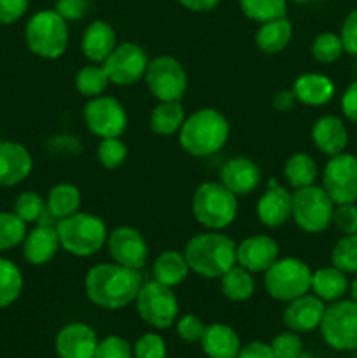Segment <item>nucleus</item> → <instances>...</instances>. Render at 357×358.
Wrapping results in <instances>:
<instances>
[{
  "label": "nucleus",
  "mask_w": 357,
  "mask_h": 358,
  "mask_svg": "<svg viewBox=\"0 0 357 358\" xmlns=\"http://www.w3.org/2000/svg\"><path fill=\"white\" fill-rule=\"evenodd\" d=\"M293 213V192L279 185L275 178L268 182V189L265 194L258 199L255 205V215L258 220L268 229L282 227Z\"/></svg>",
  "instance_id": "nucleus-17"
},
{
  "label": "nucleus",
  "mask_w": 357,
  "mask_h": 358,
  "mask_svg": "<svg viewBox=\"0 0 357 358\" xmlns=\"http://www.w3.org/2000/svg\"><path fill=\"white\" fill-rule=\"evenodd\" d=\"M340 38H342L345 52L357 56V9L346 14L342 24V31H340Z\"/></svg>",
  "instance_id": "nucleus-47"
},
{
  "label": "nucleus",
  "mask_w": 357,
  "mask_h": 358,
  "mask_svg": "<svg viewBox=\"0 0 357 358\" xmlns=\"http://www.w3.org/2000/svg\"><path fill=\"white\" fill-rule=\"evenodd\" d=\"M342 112L350 122H357V80H354L342 94Z\"/></svg>",
  "instance_id": "nucleus-50"
},
{
  "label": "nucleus",
  "mask_w": 357,
  "mask_h": 358,
  "mask_svg": "<svg viewBox=\"0 0 357 358\" xmlns=\"http://www.w3.org/2000/svg\"><path fill=\"white\" fill-rule=\"evenodd\" d=\"M191 269L184 254L177 250H164L154 259L153 262V276L156 282L163 283L167 287H178L186 282Z\"/></svg>",
  "instance_id": "nucleus-30"
},
{
  "label": "nucleus",
  "mask_w": 357,
  "mask_h": 358,
  "mask_svg": "<svg viewBox=\"0 0 357 358\" xmlns=\"http://www.w3.org/2000/svg\"><path fill=\"white\" fill-rule=\"evenodd\" d=\"M206 325L196 315H184L175 322L177 336L186 343H200Z\"/></svg>",
  "instance_id": "nucleus-46"
},
{
  "label": "nucleus",
  "mask_w": 357,
  "mask_h": 358,
  "mask_svg": "<svg viewBox=\"0 0 357 358\" xmlns=\"http://www.w3.org/2000/svg\"><path fill=\"white\" fill-rule=\"evenodd\" d=\"M186 112L181 101H158L150 110L149 128L158 136H172L181 131L186 121Z\"/></svg>",
  "instance_id": "nucleus-31"
},
{
  "label": "nucleus",
  "mask_w": 357,
  "mask_h": 358,
  "mask_svg": "<svg viewBox=\"0 0 357 358\" xmlns=\"http://www.w3.org/2000/svg\"><path fill=\"white\" fill-rule=\"evenodd\" d=\"M332 212L335 203L322 185L294 189L290 217L301 231L308 234L324 233L331 226Z\"/></svg>",
  "instance_id": "nucleus-8"
},
{
  "label": "nucleus",
  "mask_w": 357,
  "mask_h": 358,
  "mask_svg": "<svg viewBox=\"0 0 357 358\" xmlns=\"http://www.w3.org/2000/svg\"><path fill=\"white\" fill-rule=\"evenodd\" d=\"M324 341L338 352L357 350V303L354 299H340L326 306L321 322Z\"/></svg>",
  "instance_id": "nucleus-11"
},
{
  "label": "nucleus",
  "mask_w": 357,
  "mask_h": 358,
  "mask_svg": "<svg viewBox=\"0 0 357 358\" xmlns=\"http://www.w3.org/2000/svg\"><path fill=\"white\" fill-rule=\"evenodd\" d=\"M284 177L293 189L314 185L318 177V168L314 157L307 152H296L284 164Z\"/></svg>",
  "instance_id": "nucleus-33"
},
{
  "label": "nucleus",
  "mask_w": 357,
  "mask_h": 358,
  "mask_svg": "<svg viewBox=\"0 0 357 358\" xmlns=\"http://www.w3.org/2000/svg\"><path fill=\"white\" fill-rule=\"evenodd\" d=\"M27 226L14 212H0V252H9L23 243Z\"/></svg>",
  "instance_id": "nucleus-38"
},
{
  "label": "nucleus",
  "mask_w": 357,
  "mask_h": 358,
  "mask_svg": "<svg viewBox=\"0 0 357 358\" xmlns=\"http://www.w3.org/2000/svg\"><path fill=\"white\" fill-rule=\"evenodd\" d=\"M133 348L126 339L119 336H108V338L98 341L97 352L93 358H132Z\"/></svg>",
  "instance_id": "nucleus-44"
},
{
  "label": "nucleus",
  "mask_w": 357,
  "mask_h": 358,
  "mask_svg": "<svg viewBox=\"0 0 357 358\" xmlns=\"http://www.w3.org/2000/svg\"><path fill=\"white\" fill-rule=\"evenodd\" d=\"M310 52L315 62L329 65V63L338 62L343 52H345V49H343V42L340 35L332 34V31H322L312 42Z\"/></svg>",
  "instance_id": "nucleus-39"
},
{
  "label": "nucleus",
  "mask_w": 357,
  "mask_h": 358,
  "mask_svg": "<svg viewBox=\"0 0 357 358\" xmlns=\"http://www.w3.org/2000/svg\"><path fill=\"white\" fill-rule=\"evenodd\" d=\"M234 358H275L273 357L272 348L270 345H265L261 341H254V343H248L247 346L240 348L238 355Z\"/></svg>",
  "instance_id": "nucleus-51"
},
{
  "label": "nucleus",
  "mask_w": 357,
  "mask_h": 358,
  "mask_svg": "<svg viewBox=\"0 0 357 358\" xmlns=\"http://www.w3.org/2000/svg\"><path fill=\"white\" fill-rule=\"evenodd\" d=\"M80 203H83V196H80L79 187L62 182L49 189L48 198H46V213L51 219L62 220L80 212Z\"/></svg>",
  "instance_id": "nucleus-29"
},
{
  "label": "nucleus",
  "mask_w": 357,
  "mask_h": 358,
  "mask_svg": "<svg viewBox=\"0 0 357 358\" xmlns=\"http://www.w3.org/2000/svg\"><path fill=\"white\" fill-rule=\"evenodd\" d=\"M332 226L342 234L357 233V205L356 203H345V205H335L332 212Z\"/></svg>",
  "instance_id": "nucleus-45"
},
{
  "label": "nucleus",
  "mask_w": 357,
  "mask_h": 358,
  "mask_svg": "<svg viewBox=\"0 0 357 358\" xmlns=\"http://www.w3.org/2000/svg\"><path fill=\"white\" fill-rule=\"evenodd\" d=\"M144 280L139 269L118 262H102L88 269L84 290L91 304L102 310H122L135 303Z\"/></svg>",
  "instance_id": "nucleus-1"
},
{
  "label": "nucleus",
  "mask_w": 357,
  "mask_h": 358,
  "mask_svg": "<svg viewBox=\"0 0 357 358\" xmlns=\"http://www.w3.org/2000/svg\"><path fill=\"white\" fill-rule=\"evenodd\" d=\"M184 257L195 275L219 280L237 264V243L220 231H205L186 243Z\"/></svg>",
  "instance_id": "nucleus-2"
},
{
  "label": "nucleus",
  "mask_w": 357,
  "mask_h": 358,
  "mask_svg": "<svg viewBox=\"0 0 357 358\" xmlns=\"http://www.w3.org/2000/svg\"><path fill=\"white\" fill-rule=\"evenodd\" d=\"M322 187L335 205L357 201V157L342 152L329 157L322 171Z\"/></svg>",
  "instance_id": "nucleus-14"
},
{
  "label": "nucleus",
  "mask_w": 357,
  "mask_h": 358,
  "mask_svg": "<svg viewBox=\"0 0 357 358\" xmlns=\"http://www.w3.org/2000/svg\"><path fill=\"white\" fill-rule=\"evenodd\" d=\"M147 65H149V56L146 49L135 42L118 44L102 63L111 84L122 87L133 86L142 80Z\"/></svg>",
  "instance_id": "nucleus-13"
},
{
  "label": "nucleus",
  "mask_w": 357,
  "mask_h": 358,
  "mask_svg": "<svg viewBox=\"0 0 357 358\" xmlns=\"http://www.w3.org/2000/svg\"><path fill=\"white\" fill-rule=\"evenodd\" d=\"M238 3L241 13L259 24L287 14V0H238Z\"/></svg>",
  "instance_id": "nucleus-36"
},
{
  "label": "nucleus",
  "mask_w": 357,
  "mask_h": 358,
  "mask_svg": "<svg viewBox=\"0 0 357 358\" xmlns=\"http://www.w3.org/2000/svg\"><path fill=\"white\" fill-rule=\"evenodd\" d=\"M28 0H0V24H13L24 16Z\"/></svg>",
  "instance_id": "nucleus-49"
},
{
  "label": "nucleus",
  "mask_w": 357,
  "mask_h": 358,
  "mask_svg": "<svg viewBox=\"0 0 357 358\" xmlns=\"http://www.w3.org/2000/svg\"><path fill=\"white\" fill-rule=\"evenodd\" d=\"M107 250L112 261L132 269H142L149 257V247L139 229L132 226H119L108 233Z\"/></svg>",
  "instance_id": "nucleus-15"
},
{
  "label": "nucleus",
  "mask_w": 357,
  "mask_h": 358,
  "mask_svg": "<svg viewBox=\"0 0 357 358\" xmlns=\"http://www.w3.org/2000/svg\"><path fill=\"white\" fill-rule=\"evenodd\" d=\"M13 212L20 217L23 222L34 224L42 220L46 215V201L42 196H38L34 191H24L14 199Z\"/></svg>",
  "instance_id": "nucleus-40"
},
{
  "label": "nucleus",
  "mask_w": 357,
  "mask_h": 358,
  "mask_svg": "<svg viewBox=\"0 0 357 358\" xmlns=\"http://www.w3.org/2000/svg\"><path fill=\"white\" fill-rule=\"evenodd\" d=\"M230 138L226 115L210 107L198 108L188 115L178 131L182 150L192 157H206L219 152Z\"/></svg>",
  "instance_id": "nucleus-3"
},
{
  "label": "nucleus",
  "mask_w": 357,
  "mask_h": 358,
  "mask_svg": "<svg viewBox=\"0 0 357 358\" xmlns=\"http://www.w3.org/2000/svg\"><path fill=\"white\" fill-rule=\"evenodd\" d=\"M349 285L350 283L345 273L340 271L332 264L312 273V294L324 303H335V301L343 299V296L349 292Z\"/></svg>",
  "instance_id": "nucleus-28"
},
{
  "label": "nucleus",
  "mask_w": 357,
  "mask_h": 358,
  "mask_svg": "<svg viewBox=\"0 0 357 358\" xmlns=\"http://www.w3.org/2000/svg\"><path fill=\"white\" fill-rule=\"evenodd\" d=\"M261 168L244 156L227 159L219 171V182L234 196H247L261 184Z\"/></svg>",
  "instance_id": "nucleus-20"
},
{
  "label": "nucleus",
  "mask_w": 357,
  "mask_h": 358,
  "mask_svg": "<svg viewBox=\"0 0 357 358\" xmlns=\"http://www.w3.org/2000/svg\"><path fill=\"white\" fill-rule=\"evenodd\" d=\"M296 96H294L293 90H280L273 94L272 98V103L273 108L279 112H287V110H293L294 103H296Z\"/></svg>",
  "instance_id": "nucleus-52"
},
{
  "label": "nucleus",
  "mask_w": 357,
  "mask_h": 358,
  "mask_svg": "<svg viewBox=\"0 0 357 358\" xmlns=\"http://www.w3.org/2000/svg\"><path fill=\"white\" fill-rule=\"evenodd\" d=\"M69 21L55 9L35 13L24 24V42L31 55L42 59H58L69 48Z\"/></svg>",
  "instance_id": "nucleus-6"
},
{
  "label": "nucleus",
  "mask_w": 357,
  "mask_h": 358,
  "mask_svg": "<svg viewBox=\"0 0 357 358\" xmlns=\"http://www.w3.org/2000/svg\"><path fill=\"white\" fill-rule=\"evenodd\" d=\"M136 311L147 325L168 329L177 322L178 299L172 287L156 282H146L136 294Z\"/></svg>",
  "instance_id": "nucleus-10"
},
{
  "label": "nucleus",
  "mask_w": 357,
  "mask_h": 358,
  "mask_svg": "<svg viewBox=\"0 0 357 358\" xmlns=\"http://www.w3.org/2000/svg\"><path fill=\"white\" fill-rule=\"evenodd\" d=\"M142 80L158 101H181L188 91V73L184 65L168 55L149 59Z\"/></svg>",
  "instance_id": "nucleus-9"
},
{
  "label": "nucleus",
  "mask_w": 357,
  "mask_h": 358,
  "mask_svg": "<svg viewBox=\"0 0 357 358\" xmlns=\"http://www.w3.org/2000/svg\"><path fill=\"white\" fill-rule=\"evenodd\" d=\"M356 358H357V355H356Z\"/></svg>",
  "instance_id": "nucleus-57"
},
{
  "label": "nucleus",
  "mask_w": 357,
  "mask_h": 358,
  "mask_svg": "<svg viewBox=\"0 0 357 358\" xmlns=\"http://www.w3.org/2000/svg\"><path fill=\"white\" fill-rule=\"evenodd\" d=\"M349 292H350V297L357 303V278L349 285Z\"/></svg>",
  "instance_id": "nucleus-54"
},
{
  "label": "nucleus",
  "mask_w": 357,
  "mask_h": 358,
  "mask_svg": "<svg viewBox=\"0 0 357 358\" xmlns=\"http://www.w3.org/2000/svg\"><path fill=\"white\" fill-rule=\"evenodd\" d=\"M21 269L10 259L0 257V308H9L23 292Z\"/></svg>",
  "instance_id": "nucleus-34"
},
{
  "label": "nucleus",
  "mask_w": 357,
  "mask_h": 358,
  "mask_svg": "<svg viewBox=\"0 0 357 358\" xmlns=\"http://www.w3.org/2000/svg\"><path fill=\"white\" fill-rule=\"evenodd\" d=\"M115 45H118L115 44V31L107 21H91L84 28L83 37H80V51H83L84 58L90 59L91 63L102 65Z\"/></svg>",
  "instance_id": "nucleus-24"
},
{
  "label": "nucleus",
  "mask_w": 357,
  "mask_h": 358,
  "mask_svg": "<svg viewBox=\"0 0 357 358\" xmlns=\"http://www.w3.org/2000/svg\"><path fill=\"white\" fill-rule=\"evenodd\" d=\"M300 358H315V357L310 355V353H304V352H303V355H301Z\"/></svg>",
  "instance_id": "nucleus-56"
},
{
  "label": "nucleus",
  "mask_w": 357,
  "mask_h": 358,
  "mask_svg": "<svg viewBox=\"0 0 357 358\" xmlns=\"http://www.w3.org/2000/svg\"><path fill=\"white\" fill-rule=\"evenodd\" d=\"M83 119L91 135L98 138H118L128 128V114L114 96L90 98L83 110Z\"/></svg>",
  "instance_id": "nucleus-12"
},
{
  "label": "nucleus",
  "mask_w": 357,
  "mask_h": 358,
  "mask_svg": "<svg viewBox=\"0 0 357 358\" xmlns=\"http://www.w3.org/2000/svg\"><path fill=\"white\" fill-rule=\"evenodd\" d=\"M90 9V0H58L55 10L65 21H77L84 17Z\"/></svg>",
  "instance_id": "nucleus-48"
},
{
  "label": "nucleus",
  "mask_w": 357,
  "mask_h": 358,
  "mask_svg": "<svg viewBox=\"0 0 357 358\" xmlns=\"http://www.w3.org/2000/svg\"><path fill=\"white\" fill-rule=\"evenodd\" d=\"M219 2L220 0H178L181 6L192 10V13H209V10L216 9Z\"/></svg>",
  "instance_id": "nucleus-53"
},
{
  "label": "nucleus",
  "mask_w": 357,
  "mask_h": 358,
  "mask_svg": "<svg viewBox=\"0 0 357 358\" xmlns=\"http://www.w3.org/2000/svg\"><path fill=\"white\" fill-rule=\"evenodd\" d=\"M98 163L105 170H118L128 157V147L121 138H102L97 149Z\"/></svg>",
  "instance_id": "nucleus-41"
},
{
  "label": "nucleus",
  "mask_w": 357,
  "mask_h": 358,
  "mask_svg": "<svg viewBox=\"0 0 357 358\" xmlns=\"http://www.w3.org/2000/svg\"><path fill=\"white\" fill-rule=\"evenodd\" d=\"M312 269L298 257H279L265 271V289L275 301L289 303L310 292Z\"/></svg>",
  "instance_id": "nucleus-7"
},
{
  "label": "nucleus",
  "mask_w": 357,
  "mask_h": 358,
  "mask_svg": "<svg viewBox=\"0 0 357 358\" xmlns=\"http://www.w3.org/2000/svg\"><path fill=\"white\" fill-rule=\"evenodd\" d=\"M220 292L226 299L233 303H244L251 299L255 292V280L251 271L244 269L241 266L234 264L233 268L227 269L219 278Z\"/></svg>",
  "instance_id": "nucleus-32"
},
{
  "label": "nucleus",
  "mask_w": 357,
  "mask_h": 358,
  "mask_svg": "<svg viewBox=\"0 0 357 358\" xmlns=\"http://www.w3.org/2000/svg\"><path fill=\"white\" fill-rule=\"evenodd\" d=\"M62 250L74 257H91L107 245L108 231L98 215L77 212L74 215L56 220Z\"/></svg>",
  "instance_id": "nucleus-4"
},
{
  "label": "nucleus",
  "mask_w": 357,
  "mask_h": 358,
  "mask_svg": "<svg viewBox=\"0 0 357 358\" xmlns=\"http://www.w3.org/2000/svg\"><path fill=\"white\" fill-rule=\"evenodd\" d=\"M23 257L31 266H46L56 257L62 245H59L56 226L41 220L37 227L28 231L23 240Z\"/></svg>",
  "instance_id": "nucleus-19"
},
{
  "label": "nucleus",
  "mask_w": 357,
  "mask_h": 358,
  "mask_svg": "<svg viewBox=\"0 0 357 358\" xmlns=\"http://www.w3.org/2000/svg\"><path fill=\"white\" fill-rule=\"evenodd\" d=\"M200 345L209 358H234L241 348L237 331L226 324L206 325Z\"/></svg>",
  "instance_id": "nucleus-26"
},
{
  "label": "nucleus",
  "mask_w": 357,
  "mask_h": 358,
  "mask_svg": "<svg viewBox=\"0 0 357 358\" xmlns=\"http://www.w3.org/2000/svg\"><path fill=\"white\" fill-rule=\"evenodd\" d=\"M293 38V24L287 17H276V20L261 23L255 31V48L265 55L273 56L286 51L287 45Z\"/></svg>",
  "instance_id": "nucleus-27"
},
{
  "label": "nucleus",
  "mask_w": 357,
  "mask_h": 358,
  "mask_svg": "<svg viewBox=\"0 0 357 358\" xmlns=\"http://www.w3.org/2000/svg\"><path fill=\"white\" fill-rule=\"evenodd\" d=\"M331 264L345 275L357 273V233L343 234L331 250Z\"/></svg>",
  "instance_id": "nucleus-37"
},
{
  "label": "nucleus",
  "mask_w": 357,
  "mask_h": 358,
  "mask_svg": "<svg viewBox=\"0 0 357 358\" xmlns=\"http://www.w3.org/2000/svg\"><path fill=\"white\" fill-rule=\"evenodd\" d=\"M279 257V243L268 234H252L237 245V264L252 275L265 273Z\"/></svg>",
  "instance_id": "nucleus-16"
},
{
  "label": "nucleus",
  "mask_w": 357,
  "mask_h": 358,
  "mask_svg": "<svg viewBox=\"0 0 357 358\" xmlns=\"http://www.w3.org/2000/svg\"><path fill=\"white\" fill-rule=\"evenodd\" d=\"M290 2H294V3H307V2H312V0H290Z\"/></svg>",
  "instance_id": "nucleus-55"
},
{
  "label": "nucleus",
  "mask_w": 357,
  "mask_h": 358,
  "mask_svg": "<svg viewBox=\"0 0 357 358\" xmlns=\"http://www.w3.org/2000/svg\"><path fill=\"white\" fill-rule=\"evenodd\" d=\"M34 157L20 142L0 140V185L14 187L30 177Z\"/></svg>",
  "instance_id": "nucleus-18"
},
{
  "label": "nucleus",
  "mask_w": 357,
  "mask_h": 358,
  "mask_svg": "<svg viewBox=\"0 0 357 358\" xmlns=\"http://www.w3.org/2000/svg\"><path fill=\"white\" fill-rule=\"evenodd\" d=\"M273 357L275 358H300L303 355V341L298 336V332H282L276 338H273L272 345Z\"/></svg>",
  "instance_id": "nucleus-42"
},
{
  "label": "nucleus",
  "mask_w": 357,
  "mask_h": 358,
  "mask_svg": "<svg viewBox=\"0 0 357 358\" xmlns=\"http://www.w3.org/2000/svg\"><path fill=\"white\" fill-rule=\"evenodd\" d=\"M326 313V303L318 299L314 294H304L296 299L287 303L284 311V324L289 331L298 332H312L321 327V322Z\"/></svg>",
  "instance_id": "nucleus-21"
},
{
  "label": "nucleus",
  "mask_w": 357,
  "mask_h": 358,
  "mask_svg": "<svg viewBox=\"0 0 357 358\" xmlns=\"http://www.w3.org/2000/svg\"><path fill=\"white\" fill-rule=\"evenodd\" d=\"M74 84H76V90L79 94L86 98H97L107 91L111 80H108L104 66L98 65V63H90L76 73Z\"/></svg>",
  "instance_id": "nucleus-35"
},
{
  "label": "nucleus",
  "mask_w": 357,
  "mask_h": 358,
  "mask_svg": "<svg viewBox=\"0 0 357 358\" xmlns=\"http://www.w3.org/2000/svg\"><path fill=\"white\" fill-rule=\"evenodd\" d=\"M335 83L328 76L318 72L301 73L293 84V93L300 103L308 107H322L335 96Z\"/></svg>",
  "instance_id": "nucleus-25"
},
{
  "label": "nucleus",
  "mask_w": 357,
  "mask_h": 358,
  "mask_svg": "<svg viewBox=\"0 0 357 358\" xmlns=\"http://www.w3.org/2000/svg\"><path fill=\"white\" fill-rule=\"evenodd\" d=\"M312 142L322 154L332 157L345 152L349 143V129L338 115H322L312 126Z\"/></svg>",
  "instance_id": "nucleus-23"
},
{
  "label": "nucleus",
  "mask_w": 357,
  "mask_h": 358,
  "mask_svg": "<svg viewBox=\"0 0 357 358\" xmlns=\"http://www.w3.org/2000/svg\"><path fill=\"white\" fill-rule=\"evenodd\" d=\"M133 357L135 358H167V345L160 334L147 332L136 339L133 346Z\"/></svg>",
  "instance_id": "nucleus-43"
},
{
  "label": "nucleus",
  "mask_w": 357,
  "mask_h": 358,
  "mask_svg": "<svg viewBox=\"0 0 357 358\" xmlns=\"http://www.w3.org/2000/svg\"><path fill=\"white\" fill-rule=\"evenodd\" d=\"M192 217L209 231H223L238 215V199L220 182H203L192 192Z\"/></svg>",
  "instance_id": "nucleus-5"
},
{
  "label": "nucleus",
  "mask_w": 357,
  "mask_h": 358,
  "mask_svg": "<svg viewBox=\"0 0 357 358\" xmlns=\"http://www.w3.org/2000/svg\"><path fill=\"white\" fill-rule=\"evenodd\" d=\"M55 346L59 358H93L98 346L97 332L90 325L74 322L58 332Z\"/></svg>",
  "instance_id": "nucleus-22"
}]
</instances>
